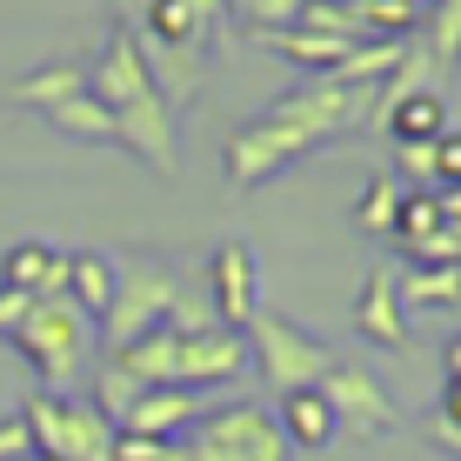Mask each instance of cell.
I'll return each mask as SVG.
<instances>
[{
    "mask_svg": "<svg viewBox=\"0 0 461 461\" xmlns=\"http://www.w3.org/2000/svg\"><path fill=\"white\" fill-rule=\"evenodd\" d=\"M355 114H361V87L314 81V87L288 94V101H275L261 121H248L241 134L228 140V181L248 194L267 174H281V167H294L301 154H314L328 134H341Z\"/></svg>",
    "mask_w": 461,
    "mask_h": 461,
    "instance_id": "cell-1",
    "label": "cell"
},
{
    "mask_svg": "<svg viewBox=\"0 0 461 461\" xmlns=\"http://www.w3.org/2000/svg\"><path fill=\"white\" fill-rule=\"evenodd\" d=\"M21 428H27V455H41V461H114V421L94 402L34 394Z\"/></svg>",
    "mask_w": 461,
    "mask_h": 461,
    "instance_id": "cell-2",
    "label": "cell"
},
{
    "mask_svg": "<svg viewBox=\"0 0 461 461\" xmlns=\"http://www.w3.org/2000/svg\"><path fill=\"white\" fill-rule=\"evenodd\" d=\"M241 341H248V368H261L281 394L321 388L328 368H335V348L321 335H308V328H294L288 314H254L241 328Z\"/></svg>",
    "mask_w": 461,
    "mask_h": 461,
    "instance_id": "cell-3",
    "label": "cell"
},
{
    "mask_svg": "<svg viewBox=\"0 0 461 461\" xmlns=\"http://www.w3.org/2000/svg\"><path fill=\"white\" fill-rule=\"evenodd\" d=\"M148 34H154V54H161L154 87L167 81L174 101H187V94L201 87V68H208L214 0H154V7H148Z\"/></svg>",
    "mask_w": 461,
    "mask_h": 461,
    "instance_id": "cell-4",
    "label": "cell"
},
{
    "mask_svg": "<svg viewBox=\"0 0 461 461\" xmlns=\"http://www.w3.org/2000/svg\"><path fill=\"white\" fill-rule=\"evenodd\" d=\"M87 341H94V321L81 308H68V301H34L27 308V321L14 328V348H21L27 361H34V375L47 388H60V381H74V368L87 361Z\"/></svg>",
    "mask_w": 461,
    "mask_h": 461,
    "instance_id": "cell-5",
    "label": "cell"
},
{
    "mask_svg": "<svg viewBox=\"0 0 461 461\" xmlns=\"http://www.w3.org/2000/svg\"><path fill=\"white\" fill-rule=\"evenodd\" d=\"M174 301H181V281H174L161 261H127V267H121V288H114V308L101 314V328H94V335L121 355V348L140 341L148 328H167Z\"/></svg>",
    "mask_w": 461,
    "mask_h": 461,
    "instance_id": "cell-6",
    "label": "cell"
},
{
    "mask_svg": "<svg viewBox=\"0 0 461 461\" xmlns=\"http://www.w3.org/2000/svg\"><path fill=\"white\" fill-rule=\"evenodd\" d=\"M187 448L201 461H288V441L267 408L234 402V408H208L194 428H187Z\"/></svg>",
    "mask_w": 461,
    "mask_h": 461,
    "instance_id": "cell-7",
    "label": "cell"
},
{
    "mask_svg": "<svg viewBox=\"0 0 461 461\" xmlns=\"http://www.w3.org/2000/svg\"><path fill=\"white\" fill-rule=\"evenodd\" d=\"M87 94L107 107V114H121V107H134V101H148V94H161V87H154L148 47L127 34V27H114V34H107V47L87 60Z\"/></svg>",
    "mask_w": 461,
    "mask_h": 461,
    "instance_id": "cell-8",
    "label": "cell"
},
{
    "mask_svg": "<svg viewBox=\"0 0 461 461\" xmlns=\"http://www.w3.org/2000/svg\"><path fill=\"white\" fill-rule=\"evenodd\" d=\"M208 294H214V321L234 328V335L261 314V267H254V248H248V241H228V248L214 254Z\"/></svg>",
    "mask_w": 461,
    "mask_h": 461,
    "instance_id": "cell-9",
    "label": "cell"
},
{
    "mask_svg": "<svg viewBox=\"0 0 461 461\" xmlns=\"http://www.w3.org/2000/svg\"><path fill=\"white\" fill-rule=\"evenodd\" d=\"M208 408H201V394L194 388H140L134 402L121 408V435H148V441H174V435H187Z\"/></svg>",
    "mask_w": 461,
    "mask_h": 461,
    "instance_id": "cell-10",
    "label": "cell"
},
{
    "mask_svg": "<svg viewBox=\"0 0 461 461\" xmlns=\"http://www.w3.org/2000/svg\"><path fill=\"white\" fill-rule=\"evenodd\" d=\"M321 394H328V408H335V421H355L361 435H381V428H394V394L381 388V381L368 368H328L321 381Z\"/></svg>",
    "mask_w": 461,
    "mask_h": 461,
    "instance_id": "cell-11",
    "label": "cell"
},
{
    "mask_svg": "<svg viewBox=\"0 0 461 461\" xmlns=\"http://www.w3.org/2000/svg\"><path fill=\"white\" fill-rule=\"evenodd\" d=\"M394 148H428V140L448 134V101H441V87H402L388 101V114H381Z\"/></svg>",
    "mask_w": 461,
    "mask_h": 461,
    "instance_id": "cell-12",
    "label": "cell"
},
{
    "mask_svg": "<svg viewBox=\"0 0 461 461\" xmlns=\"http://www.w3.org/2000/svg\"><path fill=\"white\" fill-rule=\"evenodd\" d=\"M60 281H68V254L47 248V241H21V248H7V261H0V288H14V294L54 301Z\"/></svg>",
    "mask_w": 461,
    "mask_h": 461,
    "instance_id": "cell-13",
    "label": "cell"
},
{
    "mask_svg": "<svg viewBox=\"0 0 461 461\" xmlns=\"http://www.w3.org/2000/svg\"><path fill=\"white\" fill-rule=\"evenodd\" d=\"M355 328H361V341H375V348H408V308H402V294H394L388 275H368V281H361Z\"/></svg>",
    "mask_w": 461,
    "mask_h": 461,
    "instance_id": "cell-14",
    "label": "cell"
},
{
    "mask_svg": "<svg viewBox=\"0 0 461 461\" xmlns=\"http://www.w3.org/2000/svg\"><path fill=\"white\" fill-rule=\"evenodd\" d=\"M114 288H121V267L107 261V254H68V281H60V301H68V308H81L94 328H101V314L114 308Z\"/></svg>",
    "mask_w": 461,
    "mask_h": 461,
    "instance_id": "cell-15",
    "label": "cell"
},
{
    "mask_svg": "<svg viewBox=\"0 0 461 461\" xmlns=\"http://www.w3.org/2000/svg\"><path fill=\"white\" fill-rule=\"evenodd\" d=\"M275 428H281V441H294V448H328V441L341 435V421H335V408H328V394H321V388H294V394H281Z\"/></svg>",
    "mask_w": 461,
    "mask_h": 461,
    "instance_id": "cell-16",
    "label": "cell"
},
{
    "mask_svg": "<svg viewBox=\"0 0 461 461\" xmlns=\"http://www.w3.org/2000/svg\"><path fill=\"white\" fill-rule=\"evenodd\" d=\"M47 127H60L68 140H87V148H114V114H107L101 101L81 87V94H68V101H54V107H41Z\"/></svg>",
    "mask_w": 461,
    "mask_h": 461,
    "instance_id": "cell-17",
    "label": "cell"
},
{
    "mask_svg": "<svg viewBox=\"0 0 461 461\" xmlns=\"http://www.w3.org/2000/svg\"><path fill=\"white\" fill-rule=\"evenodd\" d=\"M87 87V68L81 60H54V68H34V74H21V87H14V101L21 107H54V101H68V94H81Z\"/></svg>",
    "mask_w": 461,
    "mask_h": 461,
    "instance_id": "cell-18",
    "label": "cell"
},
{
    "mask_svg": "<svg viewBox=\"0 0 461 461\" xmlns=\"http://www.w3.org/2000/svg\"><path fill=\"white\" fill-rule=\"evenodd\" d=\"M402 308H455L461 301V267H415L408 281H394Z\"/></svg>",
    "mask_w": 461,
    "mask_h": 461,
    "instance_id": "cell-19",
    "label": "cell"
},
{
    "mask_svg": "<svg viewBox=\"0 0 461 461\" xmlns=\"http://www.w3.org/2000/svg\"><path fill=\"white\" fill-rule=\"evenodd\" d=\"M435 228H448V221H441L435 187H402V208H394V241L415 248V241H428Z\"/></svg>",
    "mask_w": 461,
    "mask_h": 461,
    "instance_id": "cell-20",
    "label": "cell"
},
{
    "mask_svg": "<svg viewBox=\"0 0 461 461\" xmlns=\"http://www.w3.org/2000/svg\"><path fill=\"white\" fill-rule=\"evenodd\" d=\"M394 208H402V181H394V174H375V181L361 187L355 228L361 234H394Z\"/></svg>",
    "mask_w": 461,
    "mask_h": 461,
    "instance_id": "cell-21",
    "label": "cell"
},
{
    "mask_svg": "<svg viewBox=\"0 0 461 461\" xmlns=\"http://www.w3.org/2000/svg\"><path fill=\"white\" fill-rule=\"evenodd\" d=\"M301 7H308V0H234L241 27H254V34H281V27H294Z\"/></svg>",
    "mask_w": 461,
    "mask_h": 461,
    "instance_id": "cell-22",
    "label": "cell"
},
{
    "mask_svg": "<svg viewBox=\"0 0 461 461\" xmlns=\"http://www.w3.org/2000/svg\"><path fill=\"white\" fill-rule=\"evenodd\" d=\"M415 267H461V241H455V228H435L428 241H415V248H402Z\"/></svg>",
    "mask_w": 461,
    "mask_h": 461,
    "instance_id": "cell-23",
    "label": "cell"
},
{
    "mask_svg": "<svg viewBox=\"0 0 461 461\" xmlns=\"http://www.w3.org/2000/svg\"><path fill=\"white\" fill-rule=\"evenodd\" d=\"M167 441H148V435H121L114 428V461H161Z\"/></svg>",
    "mask_w": 461,
    "mask_h": 461,
    "instance_id": "cell-24",
    "label": "cell"
},
{
    "mask_svg": "<svg viewBox=\"0 0 461 461\" xmlns=\"http://www.w3.org/2000/svg\"><path fill=\"white\" fill-rule=\"evenodd\" d=\"M435 21H441V54H455L461 47V0H441Z\"/></svg>",
    "mask_w": 461,
    "mask_h": 461,
    "instance_id": "cell-25",
    "label": "cell"
},
{
    "mask_svg": "<svg viewBox=\"0 0 461 461\" xmlns=\"http://www.w3.org/2000/svg\"><path fill=\"white\" fill-rule=\"evenodd\" d=\"M14 455H27V428H21V415L0 421V461H14Z\"/></svg>",
    "mask_w": 461,
    "mask_h": 461,
    "instance_id": "cell-26",
    "label": "cell"
},
{
    "mask_svg": "<svg viewBox=\"0 0 461 461\" xmlns=\"http://www.w3.org/2000/svg\"><path fill=\"white\" fill-rule=\"evenodd\" d=\"M441 421L461 435V375H448V394H441Z\"/></svg>",
    "mask_w": 461,
    "mask_h": 461,
    "instance_id": "cell-27",
    "label": "cell"
},
{
    "mask_svg": "<svg viewBox=\"0 0 461 461\" xmlns=\"http://www.w3.org/2000/svg\"><path fill=\"white\" fill-rule=\"evenodd\" d=\"M161 461H201V455L187 448V441H167V455H161Z\"/></svg>",
    "mask_w": 461,
    "mask_h": 461,
    "instance_id": "cell-28",
    "label": "cell"
},
{
    "mask_svg": "<svg viewBox=\"0 0 461 461\" xmlns=\"http://www.w3.org/2000/svg\"><path fill=\"white\" fill-rule=\"evenodd\" d=\"M448 375H461V341L448 348Z\"/></svg>",
    "mask_w": 461,
    "mask_h": 461,
    "instance_id": "cell-29",
    "label": "cell"
},
{
    "mask_svg": "<svg viewBox=\"0 0 461 461\" xmlns=\"http://www.w3.org/2000/svg\"><path fill=\"white\" fill-rule=\"evenodd\" d=\"M448 228H455V241H461V221H448Z\"/></svg>",
    "mask_w": 461,
    "mask_h": 461,
    "instance_id": "cell-30",
    "label": "cell"
},
{
    "mask_svg": "<svg viewBox=\"0 0 461 461\" xmlns=\"http://www.w3.org/2000/svg\"><path fill=\"white\" fill-rule=\"evenodd\" d=\"M14 461H41V455H14Z\"/></svg>",
    "mask_w": 461,
    "mask_h": 461,
    "instance_id": "cell-31",
    "label": "cell"
},
{
    "mask_svg": "<svg viewBox=\"0 0 461 461\" xmlns=\"http://www.w3.org/2000/svg\"><path fill=\"white\" fill-rule=\"evenodd\" d=\"M455 134H461V127H455Z\"/></svg>",
    "mask_w": 461,
    "mask_h": 461,
    "instance_id": "cell-32",
    "label": "cell"
}]
</instances>
